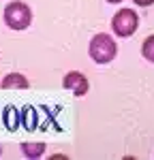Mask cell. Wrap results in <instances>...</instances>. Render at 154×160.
Listing matches in <instances>:
<instances>
[{
  "label": "cell",
  "instance_id": "1",
  "mask_svg": "<svg viewBox=\"0 0 154 160\" xmlns=\"http://www.w3.org/2000/svg\"><path fill=\"white\" fill-rule=\"evenodd\" d=\"M116 47L114 38L109 37V34H96V37L90 41V47H88V53L90 58L96 62V64H107V62H111L116 58Z\"/></svg>",
  "mask_w": 154,
  "mask_h": 160
},
{
  "label": "cell",
  "instance_id": "2",
  "mask_svg": "<svg viewBox=\"0 0 154 160\" xmlns=\"http://www.w3.org/2000/svg\"><path fill=\"white\" fill-rule=\"evenodd\" d=\"M32 22V13L28 9V4L24 2H11V4H7V9H4V24L13 28V30H26L28 26Z\"/></svg>",
  "mask_w": 154,
  "mask_h": 160
},
{
  "label": "cell",
  "instance_id": "3",
  "mask_svg": "<svg viewBox=\"0 0 154 160\" xmlns=\"http://www.w3.org/2000/svg\"><path fill=\"white\" fill-rule=\"evenodd\" d=\"M137 26H139V17H137V13L133 11V9H122V11H118L114 15V19H111V28H114V32L118 37H133L135 34V30H137Z\"/></svg>",
  "mask_w": 154,
  "mask_h": 160
},
{
  "label": "cell",
  "instance_id": "4",
  "mask_svg": "<svg viewBox=\"0 0 154 160\" xmlns=\"http://www.w3.org/2000/svg\"><path fill=\"white\" fill-rule=\"evenodd\" d=\"M62 86L69 90V92H73L75 96H84L86 92H88V79L84 77V75L79 73V71H71V73H66L64 75V79H62Z\"/></svg>",
  "mask_w": 154,
  "mask_h": 160
},
{
  "label": "cell",
  "instance_id": "5",
  "mask_svg": "<svg viewBox=\"0 0 154 160\" xmlns=\"http://www.w3.org/2000/svg\"><path fill=\"white\" fill-rule=\"evenodd\" d=\"M2 88H11V90H24L28 88V79L19 73H11L2 79Z\"/></svg>",
  "mask_w": 154,
  "mask_h": 160
},
{
  "label": "cell",
  "instance_id": "6",
  "mask_svg": "<svg viewBox=\"0 0 154 160\" xmlns=\"http://www.w3.org/2000/svg\"><path fill=\"white\" fill-rule=\"evenodd\" d=\"M22 152H24L28 158H38L45 152V145L43 143H24L22 145Z\"/></svg>",
  "mask_w": 154,
  "mask_h": 160
},
{
  "label": "cell",
  "instance_id": "7",
  "mask_svg": "<svg viewBox=\"0 0 154 160\" xmlns=\"http://www.w3.org/2000/svg\"><path fill=\"white\" fill-rule=\"evenodd\" d=\"M141 53H143V58H146L148 62H154V34L143 41V45H141Z\"/></svg>",
  "mask_w": 154,
  "mask_h": 160
},
{
  "label": "cell",
  "instance_id": "8",
  "mask_svg": "<svg viewBox=\"0 0 154 160\" xmlns=\"http://www.w3.org/2000/svg\"><path fill=\"white\" fill-rule=\"evenodd\" d=\"M137 7H152L154 4V0H133Z\"/></svg>",
  "mask_w": 154,
  "mask_h": 160
},
{
  "label": "cell",
  "instance_id": "9",
  "mask_svg": "<svg viewBox=\"0 0 154 160\" xmlns=\"http://www.w3.org/2000/svg\"><path fill=\"white\" fill-rule=\"evenodd\" d=\"M107 2H111V4H116V2H122V0H107Z\"/></svg>",
  "mask_w": 154,
  "mask_h": 160
},
{
  "label": "cell",
  "instance_id": "10",
  "mask_svg": "<svg viewBox=\"0 0 154 160\" xmlns=\"http://www.w3.org/2000/svg\"><path fill=\"white\" fill-rule=\"evenodd\" d=\"M0 154H2V152H0Z\"/></svg>",
  "mask_w": 154,
  "mask_h": 160
}]
</instances>
